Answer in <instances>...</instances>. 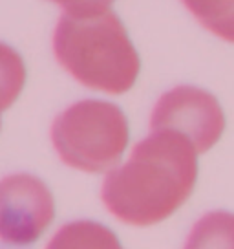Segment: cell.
Wrapping results in <instances>:
<instances>
[{
    "instance_id": "1",
    "label": "cell",
    "mask_w": 234,
    "mask_h": 249,
    "mask_svg": "<svg viewBox=\"0 0 234 249\" xmlns=\"http://www.w3.org/2000/svg\"><path fill=\"white\" fill-rule=\"evenodd\" d=\"M198 150L174 130H150L123 165L102 181L106 209L130 226H154L172 216L192 195Z\"/></svg>"
},
{
    "instance_id": "2",
    "label": "cell",
    "mask_w": 234,
    "mask_h": 249,
    "mask_svg": "<svg viewBox=\"0 0 234 249\" xmlns=\"http://www.w3.org/2000/svg\"><path fill=\"white\" fill-rule=\"evenodd\" d=\"M53 53L81 85L106 93H125L139 75V55L114 11L63 13L55 26Z\"/></svg>"
},
{
    "instance_id": "3",
    "label": "cell",
    "mask_w": 234,
    "mask_h": 249,
    "mask_svg": "<svg viewBox=\"0 0 234 249\" xmlns=\"http://www.w3.org/2000/svg\"><path fill=\"white\" fill-rule=\"evenodd\" d=\"M51 143L68 167L83 172L112 171L128 145V121L114 103L83 99L55 117Z\"/></svg>"
},
{
    "instance_id": "4",
    "label": "cell",
    "mask_w": 234,
    "mask_h": 249,
    "mask_svg": "<svg viewBox=\"0 0 234 249\" xmlns=\"http://www.w3.org/2000/svg\"><path fill=\"white\" fill-rule=\"evenodd\" d=\"M150 130L183 134L198 154L209 152L225 130V114L211 92L192 85L174 86L157 99L150 114Z\"/></svg>"
},
{
    "instance_id": "5",
    "label": "cell",
    "mask_w": 234,
    "mask_h": 249,
    "mask_svg": "<svg viewBox=\"0 0 234 249\" xmlns=\"http://www.w3.org/2000/svg\"><path fill=\"white\" fill-rule=\"evenodd\" d=\"M53 216V196L42 179L28 172L0 179V240L4 244L30 246Z\"/></svg>"
},
{
    "instance_id": "6",
    "label": "cell",
    "mask_w": 234,
    "mask_h": 249,
    "mask_svg": "<svg viewBox=\"0 0 234 249\" xmlns=\"http://www.w3.org/2000/svg\"><path fill=\"white\" fill-rule=\"evenodd\" d=\"M46 249H123V246L108 227L90 220H77L61 227Z\"/></svg>"
},
{
    "instance_id": "7",
    "label": "cell",
    "mask_w": 234,
    "mask_h": 249,
    "mask_svg": "<svg viewBox=\"0 0 234 249\" xmlns=\"http://www.w3.org/2000/svg\"><path fill=\"white\" fill-rule=\"evenodd\" d=\"M183 249H234V213L203 214L192 226Z\"/></svg>"
},
{
    "instance_id": "8",
    "label": "cell",
    "mask_w": 234,
    "mask_h": 249,
    "mask_svg": "<svg viewBox=\"0 0 234 249\" xmlns=\"http://www.w3.org/2000/svg\"><path fill=\"white\" fill-rule=\"evenodd\" d=\"M198 22L218 39L234 44V0H181Z\"/></svg>"
},
{
    "instance_id": "9",
    "label": "cell",
    "mask_w": 234,
    "mask_h": 249,
    "mask_svg": "<svg viewBox=\"0 0 234 249\" xmlns=\"http://www.w3.org/2000/svg\"><path fill=\"white\" fill-rule=\"evenodd\" d=\"M26 83V66L13 48L0 42V114L20 95Z\"/></svg>"
},
{
    "instance_id": "10",
    "label": "cell",
    "mask_w": 234,
    "mask_h": 249,
    "mask_svg": "<svg viewBox=\"0 0 234 249\" xmlns=\"http://www.w3.org/2000/svg\"><path fill=\"white\" fill-rule=\"evenodd\" d=\"M70 15H94L108 11L114 0H50Z\"/></svg>"
}]
</instances>
